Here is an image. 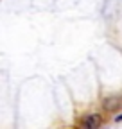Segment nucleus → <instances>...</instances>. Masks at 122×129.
<instances>
[{"instance_id": "nucleus-3", "label": "nucleus", "mask_w": 122, "mask_h": 129, "mask_svg": "<svg viewBox=\"0 0 122 129\" xmlns=\"http://www.w3.org/2000/svg\"><path fill=\"white\" fill-rule=\"evenodd\" d=\"M117 120H122V115H120V117H117Z\"/></svg>"}, {"instance_id": "nucleus-1", "label": "nucleus", "mask_w": 122, "mask_h": 129, "mask_svg": "<svg viewBox=\"0 0 122 129\" xmlns=\"http://www.w3.org/2000/svg\"><path fill=\"white\" fill-rule=\"evenodd\" d=\"M102 124V117L99 113H92V115H86L83 120H81V125L83 127H88V129H95Z\"/></svg>"}, {"instance_id": "nucleus-2", "label": "nucleus", "mask_w": 122, "mask_h": 129, "mask_svg": "<svg viewBox=\"0 0 122 129\" xmlns=\"http://www.w3.org/2000/svg\"><path fill=\"white\" fill-rule=\"evenodd\" d=\"M122 104V101L118 99V97H110V99H106V102H104V108L106 109H110V111H113L115 108H118Z\"/></svg>"}]
</instances>
